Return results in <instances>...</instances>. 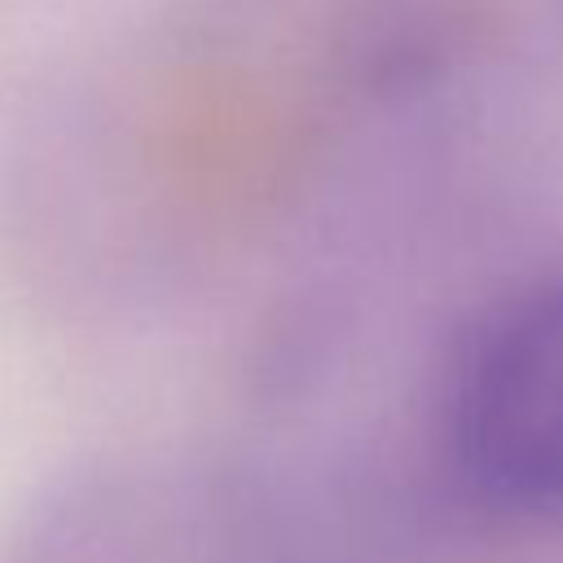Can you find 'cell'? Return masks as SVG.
<instances>
[{"label": "cell", "mask_w": 563, "mask_h": 563, "mask_svg": "<svg viewBox=\"0 0 563 563\" xmlns=\"http://www.w3.org/2000/svg\"><path fill=\"white\" fill-rule=\"evenodd\" d=\"M435 444L479 506L563 523V268L519 282L457 334Z\"/></svg>", "instance_id": "cell-1"}]
</instances>
